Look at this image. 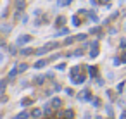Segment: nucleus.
<instances>
[{"mask_svg": "<svg viewBox=\"0 0 126 119\" xmlns=\"http://www.w3.org/2000/svg\"><path fill=\"white\" fill-rule=\"evenodd\" d=\"M59 47H62V43L50 42V43L43 45L42 48H36V50H35V55H43V54H47V52H50V50H54V48H59Z\"/></svg>", "mask_w": 126, "mask_h": 119, "instance_id": "nucleus-1", "label": "nucleus"}, {"mask_svg": "<svg viewBox=\"0 0 126 119\" xmlns=\"http://www.w3.org/2000/svg\"><path fill=\"white\" fill-rule=\"evenodd\" d=\"M76 98H78L79 102H92V100H93V97H92V91H90L88 88L81 90V91L76 95Z\"/></svg>", "mask_w": 126, "mask_h": 119, "instance_id": "nucleus-2", "label": "nucleus"}, {"mask_svg": "<svg viewBox=\"0 0 126 119\" xmlns=\"http://www.w3.org/2000/svg\"><path fill=\"white\" fill-rule=\"evenodd\" d=\"M69 79H71V83H73V85H83V83L86 81V74H85V73L71 74V76H69Z\"/></svg>", "mask_w": 126, "mask_h": 119, "instance_id": "nucleus-3", "label": "nucleus"}, {"mask_svg": "<svg viewBox=\"0 0 126 119\" xmlns=\"http://www.w3.org/2000/svg\"><path fill=\"white\" fill-rule=\"evenodd\" d=\"M30 42H33V36H31V35H21V36H17L16 45H17V47H23V45H26V43H30Z\"/></svg>", "mask_w": 126, "mask_h": 119, "instance_id": "nucleus-4", "label": "nucleus"}, {"mask_svg": "<svg viewBox=\"0 0 126 119\" xmlns=\"http://www.w3.org/2000/svg\"><path fill=\"white\" fill-rule=\"evenodd\" d=\"M43 116L54 119V117H55V109H54L50 104H45V105H43Z\"/></svg>", "mask_w": 126, "mask_h": 119, "instance_id": "nucleus-5", "label": "nucleus"}, {"mask_svg": "<svg viewBox=\"0 0 126 119\" xmlns=\"http://www.w3.org/2000/svg\"><path fill=\"white\" fill-rule=\"evenodd\" d=\"M55 110H59V109H62V105H64V102H62V98L61 97H52L50 98V102H48Z\"/></svg>", "mask_w": 126, "mask_h": 119, "instance_id": "nucleus-6", "label": "nucleus"}, {"mask_svg": "<svg viewBox=\"0 0 126 119\" xmlns=\"http://www.w3.org/2000/svg\"><path fill=\"white\" fill-rule=\"evenodd\" d=\"M97 55H98V42L93 40V42H90V57L95 59Z\"/></svg>", "mask_w": 126, "mask_h": 119, "instance_id": "nucleus-7", "label": "nucleus"}, {"mask_svg": "<svg viewBox=\"0 0 126 119\" xmlns=\"http://www.w3.org/2000/svg\"><path fill=\"white\" fill-rule=\"evenodd\" d=\"M30 112H31V117H33V119H42V117H43V109L35 107V109H31Z\"/></svg>", "mask_w": 126, "mask_h": 119, "instance_id": "nucleus-8", "label": "nucleus"}, {"mask_svg": "<svg viewBox=\"0 0 126 119\" xmlns=\"http://www.w3.org/2000/svg\"><path fill=\"white\" fill-rule=\"evenodd\" d=\"M33 54H35V48H31V47H24L19 50V55H23V57H30Z\"/></svg>", "mask_w": 126, "mask_h": 119, "instance_id": "nucleus-9", "label": "nucleus"}, {"mask_svg": "<svg viewBox=\"0 0 126 119\" xmlns=\"http://www.w3.org/2000/svg\"><path fill=\"white\" fill-rule=\"evenodd\" d=\"M48 62H50V59H40V60H36L35 62V69H43L45 66H48Z\"/></svg>", "mask_w": 126, "mask_h": 119, "instance_id": "nucleus-10", "label": "nucleus"}, {"mask_svg": "<svg viewBox=\"0 0 126 119\" xmlns=\"http://www.w3.org/2000/svg\"><path fill=\"white\" fill-rule=\"evenodd\" d=\"M54 26H55V28H62V26H66V16H57Z\"/></svg>", "mask_w": 126, "mask_h": 119, "instance_id": "nucleus-11", "label": "nucleus"}, {"mask_svg": "<svg viewBox=\"0 0 126 119\" xmlns=\"http://www.w3.org/2000/svg\"><path fill=\"white\" fill-rule=\"evenodd\" d=\"M86 71H88L90 78H97V74H98V67H97V66H88Z\"/></svg>", "mask_w": 126, "mask_h": 119, "instance_id": "nucleus-12", "label": "nucleus"}, {"mask_svg": "<svg viewBox=\"0 0 126 119\" xmlns=\"http://www.w3.org/2000/svg\"><path fill=\"white\" fill-rule=\"evenodd\" d=\"M67 35H69V28L62 26V28H59V31H55L54 36H67Z\"/></svg>", "mask_w": 126, "mask_h": 119, "instance_id": "nucleus-13", "label": "nucleus"}, {"mask_svg": "<svg viewBox=\"0 0 126 119\" xmlns=\"http://www.w3.org/2000/svg\"><path fill=\"white\" fill-rule=\"evenodd\" d=\"M30 116H31V112H30V110H23V112H19V114H16V116H14L12 119H28Z\"/></svg>", "mask_w": 126, "mask_h": 119, "instance_id": "nucleus-14", "label": "nucleus"}, {"mask_svg": "<svg viewBox=\"0 0 126 119\" xmlns=\"http://www.w3.org/2000/svg\"><path fill=\"white\" fill-rule=\"evenodd\" d=\"M9 81H11L9 78L0 79V95H4V93H5V88H7V83H9Z\"/></svg>", "mask_w": 126, "mask_h": 119, "instance_id": "nucleus-15", "label": "nucleus"}, {"mask_svg": "<svg viewBox=\"0 0 126 119\" xmlns=\"http://www.w3.org/2000/svg\"><path fill=\"white\" fill-rule=\"evenodd\" d=\"M45 79H47V76H42V74H40V76H35V78H33V85H38V86H42Z\"/></svg>", "mask_w": 126, "mask_h": 119, "instance_id": "nucleus-16", "label": "nucleus"}, {"mask_svg": "<svg viewBox=\"0 0 126 119\" xmlns=\"http://www.w3.org/2000/svg\"><path fill=\"white\" fill-rule=\"evenodd\" d=\"M14 5H16L17 11H24V9H26V0H16Z\"/></svg>", "mask_w": 126, "mask_h": 119, "instance_id": "nucleus-17", "label": "nucleus"}, {"mask_svg": "<svg viewBox=\"0 0 126 119\" xmlns=\"http://www.w3.org/2000/svg\"><path fill=\"white\" fill-rule=\"evenodd\" d=\"M17 74H19V71H17V66H16V67H12V69L9 71V74H7V78H9V79L12 81V79H14V78H16Z\"/></svg>", "mask_w": 126, "mask_h": 119, "instance_id": "nucleus-18", "label": "nucleus"}, {"mask_svg": "<svg viewBox=\"0 0 126 119\" xmlns=\"http://www.w3.org/2000/svg\"><path fill=\"white\" fill-rule=\"evenodd\" d=\"M74 42H76V36H66L64 42H62V45H73Z\"/></svg>", "mask_w": 126, "mask_h": 119, "instance_id": "nucleus-19", "label": "nucleus"}, {"mask_svg": "<svg viewBox=\"0 0 126 119\" xmlns=\"http://www.w3.org/2000/svg\"><path fill=\"white\" fill-rule=\"evenodd\" d=\"M33 102H35V98H23L21 100V105L23 107H30V105H33Z\"/></svg>", "mask_w": 126, "mask_h": 119, "instance_id": "nucleus-20", "label": "nucleus"}, {"mask_svg": "<svg viewBox=\"0 0 126 119\" xmlns=\"http://www.w3.org/2000/svg\"><path fill=\"white\" fill-rule=\"evenodd\" d=\"M88 19L93 21V23H98V16H97L93 11H88Z\"/></svg>", "mask_w": 126, "mask_h": 119, "instance_id": "nucleus-21", "label": "nucleus"}, {"mask_svg": "<svg viewBox=\"0 0 126 119\" xmlns=\"http://www.w3.org/2000/svg\"><path fill=\"white\" fill-rule=\"evenodd\" d=\"M73 2V0H57V7H66Z\"/></svg>", "mask_w": 126, "mask_h": 119, "instance_id": "nucleus-22", "label": "nucleus"}, {"mask_svg": "<svg viewBox=\"0 0 126 119\" xmlns=\"http://www.w3.org/2000/svg\"><path fill=\"white\" fill-rule=\"evenodd\" d=\"M71 23H73V26H76V28H78V26L81 24V19H79L78 16H73V19H71Z\"/></svg>", "mask_w": 126, "mask_h": 119, "instance_id": "nucleus-23", "label": "nucleus"}, {"mask_svg": "<svg viewBox=\"0 0 126 119\" xmlns=\"http://www.w3.org/2000/svg\"><path fill=\"white\" fill-rule=\"evenodd\" d=\"M26 69H28V64H26V62H21V64H17V71H19V73H24Z\"/></svg>", "mask_w": 126, "mask_h": 119, "instance_id": "nucleus-24", "label": "nucleus"}, {"mask_svg": "<svg viewBox=\"0 0 126 119\" xmlns=\"http://www.w3.org/2000/svg\"><path fill=\"white\" fill-rule=\"evenodd\" d=\"M66 119H74V110L73 109H66Z\"/></svg>", "mask_w": 126, "mask_h": 119, "instance_id": "nucleus-25", "label": "nucleus"}, {"mask_svg": "<svg viewBox=\"0 0 126 119\" xmlns=\"http://www.w3.org/2000/svg\"><path fill=\"white\" fill-rule=\"evenodd\" d=\"M88 38V35H85V33H81V35H76V42H85Z\"/></svg>", "mask_w": 126, "mask_h": 119, "instance_id": "nucleus-26", "label": "nucleus"}, {"mask_svg": "<svg viewBox=\"0 0 126 119\" xmlns=\"http://www.w3.org/2000/svg\"><path fill=\"white\" fill-rule=\"evenodd\" d=\"M9 54H11V55H16V54H17V45H11V47H9Z\"/></svg>", "mask_w": 126, "mask_h": 119, "instance_id": "nucleus-27", "label": "nucleus"}, {"mask_svg": "<svg viewBox=\"0 0 126 119\" xmlns=\"http://www.w3.org/2000/svg\"><path fill=\"white\" fill-rule=\"evenodd\" d=\"M105 112H107V116H109L110 119L114 117V110H112V107H110V105H107V107H105Z\"/></svg>", "mask_w": 126, "mask_h": 119, "instance_id": "nucleus-28", "label": "nucleus"}, {"mask_svg": "<svg viewBox=\"0 0 126 119\" xmlns=\"http://www.w3.org/2000/svg\"><path fill=\"white\" fill-rule=\"evenodd\" d=\"M14 19L17 21V19H23V11H17L16 9V12H14Z\"/></svg>", "mask_w": 126, "mask_h": 119, "instance_id": "nucleus-29", "label": "nucleus"}, {"mask_svg": "<svg viewBox=\"0 0 126 119\" xmlns=\"http://www.w3.org/2000/svg\"><path fill=\"white\" fill-rule=\"evenodd\" d=\"M66 67H67V66H66V62H59V64L55 66V69H57V71H64Z\"/></svg>", "mask_w": 126, "mask_h": 119, "instance_id": "nucleus-30", "label": "nucleus"}, {"mask_svg": "<svg viewBox=\"0 0 126 119\" xmlns=\"http://www.w3.org/2000/svg\"><path fill=\"white\" fill-rule=\"evenodd\" d=\"M100 104H102V102H100V98L93 97V100H92V105H93V107H100Z\"/></svg>", "mask_w": 126, "mask_h": 119, "instance_id": "nucleus-31", "label": "nucleus"}, {"mask_svg": "<svg viewBox=\"0 0 126 119\" xmlns=\"http://www.w3.org/2000/svg\"><path fill=\"white\" fill-rule=\"evenodd\" d=\"M119 50L126 52V40H121V42H119Z\"/></svg>", "mask_w": 126, "mask_h": 119, "instance_id": "nucleus-32", "label": "nucleus"}, {"mask_svg": "<svg viewBox=\"0 0 126 119\" xmlns=\"http://www.w3.org/2000/svg\"><path fill=\"white\" fill-rule=\"evenodd\" d=\"M11 30H12V28H11L9 24H4V26H2V33H9Z\"/></svg>", "mask_w": 126, "mask_h": 119, "instance_id": "nucleus-33", "label": "nucleus"}, {"mask_svg": "<svg viewBox=\"0 0 126 119\" xmlns=\"http://www.w3.org/2000/svg\"><path fill=\"white\" fill-rule=\"evenodd\" d=\"M112 62H114V66H119V64H123V62H121V57H114V60H112Z\"/></svg>", "mask_w": 126, "mask_h": 119, "instance_id": "nucleus-34", "label": "nucleus"}, {"mask_svg": "<svg viewBox=\"0 0 126 119\" xmlns=\"http://www.w3.org/2000/svg\"><path fill=\"white\" fill-rule=\"evenodd\" d=\"M61 90H62V86L59 83H54V91H61Z\"/></svg>", "mask_w": 126, "mask_h": 119, "instance_id": "nucleus-35", "label": "nucleus"}, {"mask_svg": "<svg viewBox=\"0 0 126 119\" xmlns=\"http://www.w3.org/2000/svg\"><path fill=\"white\" fill-rule=\"evenodd\" d=\"M123 90H124V81H121V83H119V85H117V91H119V93H121V91H123Z\"/></svg>", "mask_w": 126, "mask_h": 119, "instance_id": "nucleus-36", "label": "nucleus"}, {"mask_svg": "<svg viewBox=\"0 0 126 119\" xmlns=\"http://www.w3.org/2000/svg\"><path fill=\"white\" fill-rule=\"evenodd\" d=\"M64 91H66V95H69V97H73V95H74V91H73V88H66Z\"/></svg>", "mask_w": 126, "mask_h": 119, "instance_id": "nucleus-37", "label": "nucleus"}, {"mask_svg": "<svg viewBox=\"0 0 126 119\" xmlns=\"http://www.w3.org/2000/svg\"><path fill=\"white\" fill-rule=\"evenodd\" d=\"M107 97H109L110 100H114V98H116V97H114V91H112V90H107Z\"/></svg>", "mask_w": 126, "mask_h": 119, "instance_id": "nucleus-38", "label": "nucleus"}, {"mask_svg": "<svg viewBox=\"0 0 126 119\" xmlns=\"http://www.w3.org/2000/svg\"><path fill=\"white\" fill-rule=\"evenodd\" d=\"M45 76H47V79H52V81H54V78H55V76H54V73H47Z\"/></svg>", "mask_w": 126, "mask_h": 119, "instance_id": "nucleus-39", "label": "nucleus"}, {"mask_svg": "<svg viewBox=\"0 0 126 119\" xmlns=\"http://www.w3.org/2000/svg\"><path fill=\"white\" fill-rule=\"evenodd\" d=\"M97 85L102 86V85H104V79H102V78H97Z\"/></svg>", "mask_w": 126, "mask_h": 119, "instance_id": "nucleus-40", "label": "nucleus"}, {"mask_svg": "<svg viewBox=\"0 0 126 119\" xmlns=\"http://www.w3.org/2000/svg\"><path fill=\"white\" fill-rule=\"evenodd\" d=\"M121 62H123V64H126V52L121 55Z\"/></svg>", "mask_w": 126, "mask_h": 119, "instance_id": "nucleus-41", "label": "nucleus"}, {"mask_svg": "<svg viewBox=\"0 0 126 119\" xmlns=\"http://www.w3.org/2000/svg\"><path fill=\"white\" fill-rule=\"evenodd\" d=\"M98 2H100L102 5H109V2H110V0H98Z\"/></svg>", "mask_w": 126, "mask_h": 119, "instance_id": "nucleus-42", "label": "nucleus"}, {"mask_svg": "<svg viewBox=\"0 0 126 119\" xmlns=\"http://www.w3.org/2000/svg\"><path fill=\"white\" fill-rule=\"evenodd\" d=\"M0 102H7V97L5 95H0Z\"/></svg>", "mask_w": 126, "mask_h": 119, "instance_id": "nucleus-43", "label": "nucleus"}, {"mask_svg": "<svg viewBox=\"0 0 126 119\" xmlns=\"http://www.w3.org/2000/svg\"><path fill=\"white\" fill-rule=\"evenodd\" d=\"M119 119H126V110H123V114L119 116Z\"/></svg>", "mask_w": 126, "mask_h": 119, "instance_id": "nucleus-44", "label": "nucleus"}, {"mask_svg": "<svg viewBox=\"0 0 126 119\" xmlns=\"http://www.w3.org/2000/svg\"><path fill=\"white\" fill-rule=\"evenodd\" d=\"M2 60H4V57H2V54H0V62H2Z\"/></svg>", "mask_w": 126, "mask_h": 119, "instance_id": "nucleus-45", "label": "nucleus"}, {"mask_svg": "<svg viewBox=\"0 0 126 119\" xmlns=\"http://www.w3.org/2000/svg\"><path fill=\"white\" fill-rule=\"evenodd\" d=\"M42 119H50V117H45V116H43V117H42Z\"/></svg>", "mask_w": 126, "mask_h": 119, "instance_id": "nucleus-46", "label": "nucleus"}, {"mask_svg": "<svg viewBox=\"0 0 126 119\" xmlns=\"http://www.w3.org/2000/svg\"><path fill=\"white\" fill-rule=\"evenodd\" d=\"M121 2H124V0H121Z\"/></svg>", "mask_w": 126, "mask_h": 119, "instance_id": "nucleus-47", "label": "nucleus"}]
</instances>
